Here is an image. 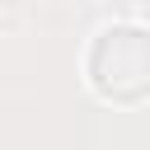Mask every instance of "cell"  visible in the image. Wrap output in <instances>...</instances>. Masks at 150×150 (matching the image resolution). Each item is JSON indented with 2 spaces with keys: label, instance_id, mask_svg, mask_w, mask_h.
I'll list each match as a JSON object with an SVG mask.
<instances>
[{
  "label": "cell",
  "instance_id": "7a4b0ae2",
  "mask_svg": "<svg viewBox=\"0 0 150 150\" xmlns=\"http://www.w3.org/2000/svg\"><path fill=\"white\" fill-rule=\"evenodd\" d=\"M145 14H150V0H145Z\"/></svg>",
  "mask_w": 150,
  "mask_h": 150
},
{
  "label": "cell",
  "instance_id": "6da1fadb",
  "mask_svg": "<svg viewBox=\"0 0 150 150\" xmlns=\"http://www.w3.org/2000/svg\"><path fill=\"white\" fill-rule=\"evenodd\" d=\"M89 89L112 108L150 103V28L145 23H108L89 38L84 52Z\"/></svg>",
  "mask_w": 150,
  "mask_h": 150
}]
</instances>
